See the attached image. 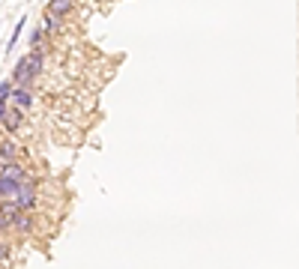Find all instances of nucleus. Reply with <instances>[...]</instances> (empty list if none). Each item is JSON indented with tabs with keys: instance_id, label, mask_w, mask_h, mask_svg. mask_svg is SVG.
I'll list each match as a JSON object with an SVG mask.
<instances>
[{
	"instance_id": "7ed1b4c3",
	"label": "nucleus",
	"mask_w": 299,
	"mask_h": 269,
	"mask_svg": "<svg viewBox=\"0 0 299 269\" xmlns=\"http://www.w3.org/2000/svg\"><path fill=\"white\" fill-rule=\"evenodd\" d=\"M6 102H12L9 108H18V111L24 114V111L33 105V96H30V90H27V87H12V90H9V96H6Z\"/></svg>"
},
{
	"instance_id": "2eb2a0df",
	"label": "nucleus",
	"mask_w": 299,
	"mask_h": 269,
	"mask_svg": "<svg viewBox=\"0 0 299 269\" xmlns=\"http://www.w3.org/2000/svg\"><path fill=\"white\" fill-rule=\"evenodd\" d=\"M6 254H9V245H3V242H0V257H6Z\"/></svg>"
},
{
	"instance_id": "20e7f679",
	"label": "nucleus",
	"mask_w": 299,
	"mask_h": 269,
	"mask_svg": "<svg viewBox=\"0 0 299 269\" xmlns=\"http://www.w3.org/2000/svg\"><path fill=\"white\" fill-rule=\"evenodd\" d=\"M21 120H24V114H21L18 108H9V105H6V111H3V117H0L3 129H6L9 134H15L18 129H21Z\"/></svg>"
},
{
	"instance_id": "423d86ee",
	"label": "nucleus",
	"mask_w": 299,
	"mask_h": 269,
	"mask_svg": "<svg viewBox=\"0 0 299 269\" xmlns=\"http://www.w3.org/2000/svg\"><path fill=\"white\" fill-rule=\"evenodd\" d=\"M0 176H3V180H12V183H27V173H24V168H21L18 162L0 165Z\"/></svg>"
},
{
	"instance_id": "f257e3e1",
	"label": "nucleus",
	"mask_w": 299,
	"mask_h": 269,
	"mask_svg": "<svg viewBox=\"0 0 299 269\" xmlns=\"http://www.w3.org/2000/svg\"><path fill=\"white\" fill-rule=\"evenodd\" d=\"M42 66H45L42 51H33V54H27L24 60H18V66H15V72H12V81H15L18 87H30L33 78L42 72Z\"/></svg>"
},
{
	"instance_id": "1a4fd4ad",
	"label": "nucleus",
	"mask_w": 299,
	"mask_h": 269,
	"mask_svg": "<svg viewBox=\"0 0 299 269\" xmlns=\"http://www.w3.org/2000/svg\"><path fill=\"white\" fill-rule=\"evenodd\" d=\"M18 186H21V183H12V180H3V176H0V201H12L15 192H18Z\"/></svg>"
},
{
	"instance_id": "4468645a",
	"label": "nucleus",
	"mask_w": 299,
	"mask_h": 269,
	"mask_svg": "<svg viewBox=\"0 0 299 269\" xmlns=\"http://www.w3.org/2000/svg\"><path fill=\"white\" fill-rule=\"evenodd\" d=\"M9 90H12V84H9V81H3V84H0V99H6V96H9Z\"/></svg>"
},
{
	"instance_id": "ddd939ff",
	"label": "nucleus",
	"mask_w": 299,
	"mask_h": 269,
	"mask_svg": "<svg viewBox=\"0 0 299 269\" xmlns=\"http://www.w3.org/2000/svg\"><path fill=\"white\" fill-rule=\"evenodd\" d=\"M57 27H60V21H57L54 15H45V24H42V30H51V33H54Z\"/></svg>"
},
{
	"instance_id": "0eeeda50",
	"label": "nucleus",
	"mask_w": 299,
	"mask_h": 269,
	"mask_svg": "<svg viewBox=\"0 0 299 269\" xmlns=\"http://www.w3.org/2000/svg\"><path fill=\"white\" fill-rule=\"evenodd\" d=\"M72 6H75V0H48V6H45V15H54V18H60V15H69V12H72Z\"/></svg>"
},
{
	"instance_id": "9b49d317",
	"label": "nucleus",
	"mask_w": 299,
	"mask_h": 269,
	"mask_svg": "<svg viewBox=\"0 0 299 269\" xmlns=\"http://www.w3.org/2000/svg\"><path fill=\"white\" fill-rule=\"evenodd\" d=\"M21 30H24V18H21V21H18V24H15V30H12V39H9V45H6V48H9V51H12V48H15V45H18V39H21Z\"/></svg>"
},
{
	"instance_id": "9d476101",
	"label": "nucleus",
	"mask_w": 299,
	"mask_h": 269,
	"mask_svg": "<svg viewBox=\"0 0 299 269\" xmlns=\"http://www.w3.org/2000/svg\"><path fill=\"white\" fill-rule=\"evenodd\" d=\"M15 212H21V209L15 206V201H0V218H6V225H9V218H12Z\"/></svg>"
},
{
	"instance_id": "f03ea898",
	"label": "nucleus",
	"mask_w": 299,
	"mask_h": 269,
	"mask_svg": "<svg viewBox=\"0 0 299 269\" xmlns=\"http://www.w3.org/2000/svg\"><path fill=\"white\" fill-rule=\"evenodd\" d=\"M12 201H15V206H18L21 212H30V209L36 206V189H33V183H30V180H27V183H21Z\"/></svg>"
},
{
	"instance_id": "f8f14e48",
	"label": "nucleus",
	"mask_w": 299,
	"mask_h": 269,
	"mask_svg": "<svg viewBox=\"0 0 299 269\" xmlns=\"http://www.w3.org/2000/svg\"><path fill=\"white\" fill-rule=\"evenodd\" d=\"M42 42H45V30L39 27V30L33 33V39H30V45H33V51H42Z\"/></svg>"
},
{
	"instance_id": "39448f33",
	"label": "nucleus",
	"mask_w": 299,
	"mask_h": 269,
	"mask_svg": "<svg viewBox=\"0 0 299 269\" xmlns=\"http://www.w3.org/2000/svg\"><path fill=\"white\" fill-rule=\"evenodd\" d=\"M9 228H12V231H18V234H33V231H36L33 218H30L27 212H15V215L9 218Z\"/></svg>"
},
{
	"instance_id": "6e6552de",
	"label": "nucleus",
	"mask_w": 299,
	"mask_h": 269,
	"mask_svg": "<svg viewBox=\"0 0 299 269\" xmlns=\"http://www.w3.org/2000/svg\"><path fill=\"white\" fill-rule=\"evenodd\" d=\"M18 156H21V150H18L12 141H0V165H6V162H18Z\"/></svg>"
}]
</instances>
